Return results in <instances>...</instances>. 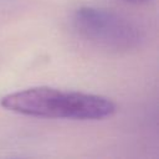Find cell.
<instances>
[{"mask_svg": "<svg viewBox=\"0 0 159 159\" xmlns=\"http://www.w3.org/2000/svg\"><path fill=\"white\" fill-rule=\"evenodd\" d=\"M72 24L83 39L108 50L129 51L138 48L144 41V32L137 22L108 9L80 7Z\"/></svg>", "mask_w": 159, "mask_h": 159, "instance_id": "obj_2", "label": "cell"}, {"mask_svg": "<svg viewBox=\"0 0 159 159\" xmlns=\"http://www.w3.org/2000/svg\"><path fill=\"white\" fill-rule=\"evenodd\" d=\"M124 1H128L132 4H143V2H148L149 0H124Z\"/></svg>", "mask_w": 159, "mask_h": 159, "instance_id": "obj_3", "label": "cell"}, {"mask_svg": "<svg viewBox=\"0 0 159 159\" xmlns=\"http://www.w3.org/2000/svg\"><path fill=\"white\" fill-rule=\"evenodd\" d=\"M1 106L24 116L76 120L104 119L116 112L114 102L107 97L52 87H31L9 93L1 98Z\"/></svg>", "mask_w": 159, "mask_h": 159, "instance_id": "obj_1", "label": "cell"}]
</instances>
